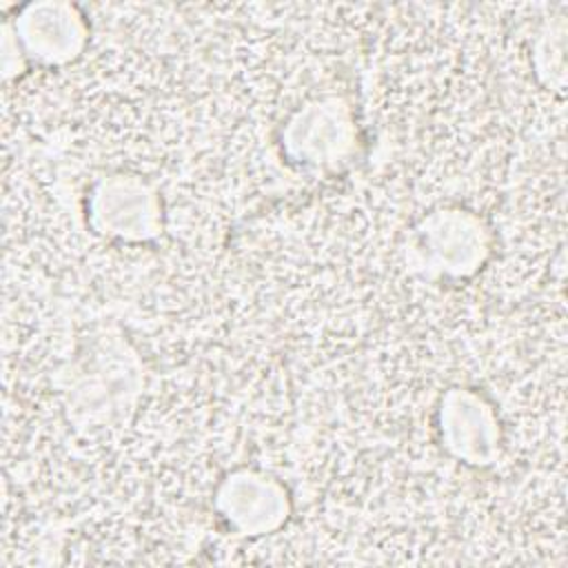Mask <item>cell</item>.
<instances>
[{
    "label": "cell",
    "instance_id": "cell-1",
    "mask_svg": "<svg viewBox=\"0 0 568 568\" xmlns=\"http://www.w3.org/2000/svg\"><path fill=\"white\" fill-rule=\"evenodd\" d=\"M93 224L118 240H149L160 229V202L135 175H113L93 191Z\"/></svg>",
    "mask_w": 568,
    "mask_h": 568
},
{
    "label": "cell",
    "instance_id": "cell-2",
    "mask_svg": "<svg viewBox=\"0 0 568 568\" xmlns=\"http://www.w3.org/2000/svg\"><path fill=\"white\" fill-rule=\"evenodd\" d=\"M217 506L229 526L240 535H262L284 521L286 493L268 477L237 473L222 484Z\"/></svg>",
    "mask_w": 568,
    "mask_h": 568
},
{
    "label": "cell",
    "instance_id": "cell-3",
    "mask_svg": "<svg viewBox=\"0 0 568 568\" xmlns=\"http://www.w3.org/2000/svg\"><path fill=\"white\" fill-rule=\"evenodd\" d=\"M422 248L428 262V271L439 275H468L481 264L486 253V240L481 226L470 215L444 213L424 222Z\"/></svg>",
    "mask_w": 568,
    "mask_h": 568
},
{
    "label": "cell",
    "instance_id": "cell-4",
    "mask_svg": "<svg viewBox=\"0 0 568 568\" xmlns=\"http://www.w3.org/2000/svg\"><path fill=\"white\" fill-rule=\"evenodd\" d=\"M490 408L473 393H450L442 408V437L446 446L468 464H484L497 442Z\"/></svg>",
    "mask_w": 568,
    "mask_h": 568
},
{
    "label": "cell",
    "instance_id": "cell-5",
    "mask_svg": "<svg viewBox=\"0 0 568 568\" xmlns=\"http://www.w3.org/2000/svg\"><path fill=\"white\" fill-rule=\"evenodd\" d=\"M16 27L29 53L44 62H67L84 44V27L67 4L29 7Z\"/></svg>",
    "mask_w": 568,
    "mask_h": 568
},
{
    "label": "cell",
    "instance_id": "cell-6",
    "mask_svg": "<svg viewBox=\"0 0 568 568\" xmlns=\"http://www.w3.org/2000/svg\"><path fill=\"white\" fill-rule=\"evenodd\" d=\"M337 102L315 104L311 111L300 113L291 122L288 146L297 160L326 164L348 149L351 129L346 113L335 109Z\"/></svg>",
    "mask_w": 568,
    "mask_h": 568
}]
</instances>
